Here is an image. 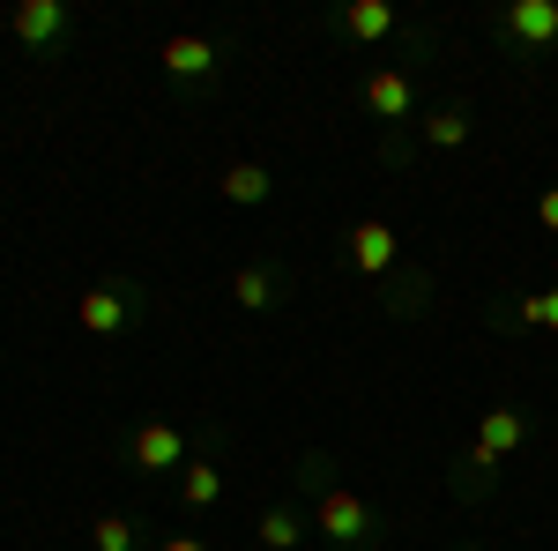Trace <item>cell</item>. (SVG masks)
Here are the masks:
<instances>
[{
    "instance_id": "obj_1",
    "label": "cell",
    "mask_w": 558,
    "mask_h": 551,
    "mask_svg": "<svg viewBox=\"0 0 558 551\" xmlns=\"http://www.w3.org/2000/svg\"><path fill=\"white\" fill-rule=\"evenodd\" d=\"M313 537H328L336 551H365L380 537V507L365 492H350V484H320L313 492Z\"/></svg>"
},
{
    "instance_id": "obj_18",
    "label": "cell",
    "mask_w": 558,
    "mask_h": 551,
    "mask_svg": "<svg viewBox=\"0 0 558 551\" xmlns=\"http://www.w3.org/2000/svg\"><path fill=\"white\" fill-rule=\"evenodd\" d=\"M536 224H544V231H558V187L544 194V202H536Z\"/></svg>"
},
{
    "instance_id": "obj_12",
    "label": "cell",
    "mask_w": 558,
    "mask_h": 551,
    "mask_svg": "<svg viewBox=\"0 0 558 551\" xmlns=\"http://www.w3.org/2000/svg\"><path fill=\"white\" fill-rule=\"evenodd\" d=\"M343 31L357 45H387V38H395V8H387V0H350V8H343Z\"/></svg>"
},
{
    "instance_id": "obj_7",
    "label": "cell",
    "mask_w": 558,
    "mask_h": 551,
    "mask_svg": "<svg viewBox=\"0 0 558 551\" xmlns=\"http://www.w3.org/2000/svg\"><path fill=\"white\" fill-rule=\"evenodd\" d=\"M128 313H134L128 284H97V291H83V336H120Z\"/></svg>"
},
{
    "instance_id": "obj_17",
    "label": "cell",
    "mask_w": 558,
    "mask_h": 551,
    "mask_svg": "<svg viewBox=\"0 0 558 551\" xmlns=\"http://www.w3.org/2000/svg\"><path fill=\"white\" fill-rule=\"evenodd\" d=\"M514 321H521V328H544V291H536V298H521V306H514Z\"/></svg>"
},
{
    "instance_id": "obj_8",
    "label": "cell",
    "mask_w": 558,
    "mask_h": 551,
    "mask_svg": "<svg viewBox=\"0 0 558 551\" xmlns=\"http://www.w3.org/2000/svg\"><path fill=\"white\" fill-rule=\"evenodd\" d=\"M231 306H239V313H276V306H283V276L260 268V261L231 268Z\"/></svg>"
},
{
    "instance_id": "obj_9",
    "label": "cell",
    "mask_w": 558,
    "mask_h": 551,
    "mask_svg": "<svg viewBox=\"0 0 558 551\" xmlns=\"http://www.w3.org/2000/svg\"><path fill=\"white\" fill-rule=\"evenodd\" d=\"M521 440H529V418H521L514 403H499V410H484V424H476V455H492V463H507Z\"/></svg>"
},
{
    "instance_id": "obj_5",
    "label": "cell",
    "mask_w": 558,
    "mask_h": 551,
    "mask_svg": "<svg viewBox=\"0 0 558 551\" xmlns=\"http://www.w3.org/2000/svg\"><path fill=\"white\" fill-rule=\"evenodd\" d=\"M410 105H417V83H410L402 68H373V75H365V112H373L380 128L410 120Z\"/></svg>"
},
{
    "instance_id": "obj_6",
    "label": "cell",
    "mask_w": 558,
    "mask_h": 551,
    "mask_svg": "<svg viewBox=\"0 0 558 551\" xmlns=\"http://www.w3.org/2000/svg\"><path fill=\"white\" fill-rule=\"evenodd\" d=\"M395 261H402V247H395V231H387L380 216L350 224V268H357V276H387Z\"/></svg>"
},
{
    "instance_id": "obj_10",
    "label": "cell",
    "mask_w": 558,
    "mask_h": 551,
    "mask_svg": "<svg viewBox=\"0 0 558 551\" xmlns=\"http://www.w3.org/2000/svg\"><path fill=\"white\" fill-rule=\"evenodd\" d=\"M8 23H15V38H23V45H38V52L68 38V8H60V0H23V8H15Z\"/></svg>"
},
{
    "instance_id": "obj_2",
    "label": "cell",
    "mask_w": 558,
    "mask_h": 551,
    "mask_svg": "<svg viewBox=\"0 0 558 551\" xmlns=\"http://www.w3.org/2000/svg\"><path fill=\"white\" fill-rule=\"evenodd\" d=\"M128 463L149 469V477H165V469H186V432L172 418H149L128 432Z\"/></svg>"
},
{
    "instance_id": "obj_11",
    "label": "cell",
    "mask_w": 558,
    "mask_h": 551,
    "mask_svg": "<svg viewBox=\"0 0 558 551\" xmlns=\"http://www.w3.org/2000/svg\"><path fill=\"white\" fill-rule=\"evenodd\" d=\"M216 187H223V202H231V209H260V202L276 194V171L254 165V157H239V165H223Z\"/></svg>"
},
{
    "instance_id": "obj_20",
    "label": "cell",
    "mask_w": 558,
    "mask_h": 551,
    "mask_svg": "<svg viewBox=\"0 0 558 551\" xmlns=\"http://www.w3.org/2000/svg\"><path fill=\"white\" fill-rule=\"evenodd\" d=\"M544 328L558 336V291H544Z\"/></svg>"
},
{
    "instance_id": "obj_13",
    "label": "cell",
    "mask_w": 558,
    "mask_h": 551,
    "mask_svg": "<svg viewBox=\"0 0 558 551\" xmlns=\"http://www.w3.org/2000/svg\"><path fill=\"white\" fill-rule=\"evenodd\" d=\"M179 500H186V507H216V500H223V469L216 463H186L179 469Z\"/></svg>"
},
{
    "instance_id": "obj_15",
    "label": "cell",
    "mask_w": 558,
    "mask_h": 551,
    "mask_svg": "<svg viewBox=\"0 0 558 551\" xmlns=\"http://www.w3.org/2000/svg\"><path fill=\"white\" fill-rule=\"evenodd\" d=\"M425 142L432 149H462V142H470V112H462V105H439L425 120Z\"/></svg>"
},
{
    "instance_id": "obj_14",
    "label": "cell",
    "mask_w": 558,
    "mask_h": 551,
    "mask_svg": "<svg viewBox=\"0 0 558 551\" xmlns=\"http://www.w3.org/2000/svg\"><path fill=\"white\" fill-rule=\"evenodd\" d=\"M299 544H305L299 507H268L260 514V551H299Z\"/></svg>"
},
{
    "instance_id": "obj_19",
    "label": "cell",
    "mask_w": 558,
    "mask_h": 551,
    "mask_svg": "<svg viewBox=\"0 0 558 551\" xmlns=\"http://www.w3.org/2000/svg\"><path fill=\"white\" fill-rule=\"evenodd\" d=\"M157 551H209V544H202V537H165Z\"/></svg>"
},
{
    "instance_id": "obj_3",
    "label": "cell",
    "mask_w": 558,
    "mask_h": 551,
    "mask_svg": "<svg viewBox=\"0 0 558 551\" xmlns=\"http://www.w3.org/2000/svg\"><path fill=\"white\" fill-rule=\"evenodd\" d=\"M157 68L172 75V83H216V68H223V52H216V38H194V31H179V38L157 45Z\"/></svg>"
},
{
    "instance_id": "obj_16",
    "label": "cell",
    "mask_w": 558,
    "mask_h": 551,
    "mask_svg": "<svg viewBox=\"0 0 558 551\" xmlns=\"http://www.w3.org/2000/svg\"><path fill=\"white\" fill-rule=\"evenodd\" d=\"M89 544L97 551H134V522L128 514H97V522H89Z\"/></svg>"
},
{
    "instance_id": "obj_4",
    "label": "cell",
    "mask_w": 558,
    "mask_h": 551,
    "mask_svg": "<svg viewBox=\"0 0 558 551\" xmlns=\"http://www.w3.org/2000/svg\"><path fill=\"white\" fill-rule=\"evenodd\" d=\"M499 31L514 45H529V52H551L558 45V0H514V8L499 15Z\"/></svg>"
}]
</instances>
